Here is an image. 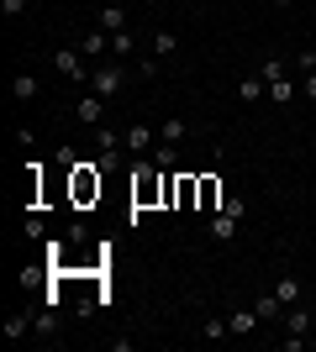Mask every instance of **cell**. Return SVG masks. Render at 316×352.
Here are the masks:
<instances>
[{"label":"cell","mask_w":316,"mask_h":352,"mask_svg":"<svg viewBox=\"0 0 316 352\" xmlns=\"http://www.w3.org/2000/svg\"><path fill=\"white\" fill-rule=\"evenodd\" d=\"M132 168H137V174H132V206H137V210L158 206V195L169 190V168H158V163H143V158H137Z\"/></svg>","instance_id":"1"},{"label":"cell","mask_w":316,"mask_h":352,"mask_svg":"<svg viewBox=\"0 0 316 352\" xmlns=\"http://www.w3.org/2000/svg\"><path fill=\"white\" fill-rule=\"evenodd\" d=\"M53 74H59V79H69V85H90L95 63L79 53V43H74V47H53Z\"/></svg>","instance_id":"2"},{"label":"cell","mask_w":316,"mask_h":352,"mask_svg":"<svg viewBox=\"0 0 316 352\" xmlns=\"http://www.w3.org/2000/svg\"><path fill=\"white\" fill-rule=\"evenodd\" d=\"M90 89H95V95H105V100H116L121 89H127V63H121V58H105V63H95V74H90Z\"/></svg>","instance_id":"3"},{"label":"cell","mask_w":316,"mask_h":352,"mask_svg":"<svg viewBox=\"0 0 316 352\" xmlns=\"http://www.w3.org/2000/svg\"><path fill=\"white\" fill-rule=\"evenodd\" d=\"M74 200H79V206L101 200V163H79V168H74Z\"/></svg>","instance_id":"4"},{"label":"cell","mask_w":316,"mask_h":352,"mask_svg":"<svg viewBox=\"0 0 316 352\" xmlns=\"http://www.w3.org/2000/svg\"><path fill=\"white\" fill-rule=\"evenodd\" d=\"M79 53H85V58L90 63H105V53H111V32H85V37H79Z\"/></svg>","instance_id":"5"},{"label":"cell","mask_w":316,"mask_h":352,"mask_svg":"<svg viewBox=\"0 0 316 352\" xmlns=\"http://www.w3.org/2000/svg\"><path fill=\"white\" fill-rule=\"evenodd\" d=\"M74 116L85 121V126H101V121H105V95H95V89H90V95H79Z\"/></svg>","instance_id":"6"},{"label":"cell","mask_w":316,"mask_h":352,"mask_svg":"<svg viewBox=\"0 0 316 352\" xmlns=\"http://www.w3.org/2000/svg\"><path fill=\"white\" fill-rule=\"evenodd\" d=\"M127 153H132V158H143V153H153V147H158V132H153V126H127Z\"/></svg>","instance_id":"7"},{"label":"cell","mask_w":316,"mask_h":352,"mask_svg":"<svg viewBox=\"0 0 316 352\" xmlns=\"http://www.w3.org/2000/svg\"><path fill=\"white\" fill-rule=\"evenodd\" d=\"M274 294H280V305H301L306 300V289H301V279H295V274H280V284H274Z\"/></svg>","instance_id":"8"},{"label":"cell","mask_w":316,"mask_h":352,"mask_svg":"<svg viewBox=\"0 0 316 352\" xmlns=\"http://www.w3.org/2000/svg\"><path fill=\"white\" fill-rule=\"evenodd\" d=\"M95 27H101V32H127V11L111 0V6H101V11H95Z\"/></svg>","instance_id":"9"},{"label":"cell","mask_w":316,"mask_h":352,"mask_svg":"<svg viewBox=\"0 0 316 352\" xmlns=\"http://www.w3.org/2000/svg\"><path fill=\"white\" fill-rule=\"evenodd\" d=\"M111 58H121V63H132V58H137V37H132V27H127V32H111Z\"/></svg>","instance_id":"10"},{"label":"cell","mask_w":316,"mask_h":352,"mask_svg":"<svg viewBox=\"0 0 316 352\" xmlns=\"http://www.w3.org/2000/svg\"><path fill=\"white\" fill-rule=\"evenodd\" d=\"M227 326H232V337H248V331H258V310H253V305L232 310V316H227Z\"/></svg>","instance_id":"11"},{"label":"cell","mask_w":316,"mask_h":352,"mask_svg":"<svg viewBox=\"0 0 316 352\" xmlns=\"http://www.w3.org/2000/svg\"><path fill=\"white\" fill-rule=\"evenodd\" d=\"M264 89H269V85H264V74H242V79H238V100L242 105H258Z\"/></svg>","instance_id":"12"},{"label":"cell","mask_w":316,"mask_h":352,"mask_svg":"<svg viewBox=\"0 0 316 352\" xmlns=\"http://www.w3.org/2000/svg\"><path fill=\"white\" fill-rule=\"evenodd\" d=\"M253 310H258V321H280V316H285V305H280V294H274V289H264V294H258V300H253Z\"/></svg>","instance_id":"13"},{"label":"cell","mask_w":316,"mask_h":352,"mask_svg":"<svg viewBox=\"0 0 316 352\" xmlns=\"http://www.w3.org/2000/svg\"><path fill=\"white\" fill-rule=\"evenodd\" d=\"M90 132H95V147H101V153H121V147H127V137L111 132L105 121H101V126H90Z\"/></svg>","instance_id":"14"},{"label":"cell","mask_w":316,"mask_h":352,"mask_svg":"<svg viewBox=\"0 0 316 352\" xmlns=\"http://www.w3.org/2000/svg\"><path fill=\"white\" fill-rule=\"evenodd\" d=\"M211 236H216V242H232V236H238V216L216 210V216H211Z\"/></svg>","instance_id":"15"},{"label":"cell","mask_w":316,"mask_h":352,"mask_svg":"<svg viewBox=\"0 0 316 352\" xmlns=\"http://www.w3.org/2000/svg\"><path fill=\"white\" fill-rule=\"evenodd\" d=\"M148 53L169 58V53H180V37H174V32H153V37H148Z\"/></svg>","instance_id":"16"},{"label":"cell","mask_w":316,"mask_h":352,"mask_svg":"<svg viewBox=\"0 0 316 352\" xmlns=\"http://www.w3.org/2000/svg\"><path fill=\"white\" fill-rule=\"evenodd\" d=\"M285 331H290V337H306V331H311V316H306L301 305H290L285 310Z\"/></svg>","instance_id":"17"},{"label":"cell","mask_w":316,"mask_h":352,"mask_svg":"<svg viewBox=\"0 0 316 352\" xmlns=\"http://www.w3.org/2000/svg\"><path fill=\"white\" fill-rule=\"evenodd\" d=\"M200 337H206V342H227V337H232V326H227L222 316H206V321H200Z\"/></svg>","instance_id":"18"},{"label":"cell","mask_w":316,"mask_h":352,"mask_svg":"<svg viewBox=\"0 0 316 352\" xmlns=\"http://www.w3.org/2000/svg\"><path fill=\"white\" fill-rule=\"evenodd\" d=\"M200 206H206V210H222V184H216V179H200Z\"/></svg>","instance_id":"19"},{"label":"cell","mask_w":316,"mask_h":352,"mask_svg":"<svg viewBox=\"0 0 316 352\" xmlns=\"http://www.w3.org/2000/svg\"><path fill=\"white\" fill-rule=\"evenodd\" d=\"M11 95H16V100H37V79H32V74H16V79H11Z\"/></svg>","instance_id":"20"},{"label":"cell","mask_w":316,"mask_h":352,"mask_svg":"<svg viewBox=\"0 0 316 352\" xmlns=\"http://www.w3.org/2000/svg\"><path fill=\"white\" fill-rule=\"evenodd\" d=\"M269 100L274 105H290V100H295V85H290V79H274V85H269Z\"/></svg>","instance_id":"21"},{"label":"cell","mask_w":316,"mask_h":352,"mask_svg":"<svg viewBox=\"0 0 316 352\" xmlns=\"http://www.w3.org/2000/svg\"><path fill=\"white\" fill-rule=\"evenodd\" d=\"M174 153H180V142H164V137H158V147H153V163H158V168H169V163H174Z\"/></svg>","instance_id":"22"},{"label":"cell","mask_w":316,"mask_h":352,"mask_svg":"<svg viewBox=\"0 0 316 352\" xmlns=\"http://www.w3.org/2000/svg\"><path fill=\"white\" fill-rule=\"evenodd\" d=\"M258 74H264V85L285 79V58H264V63H258Z\"/></svg>","instance_id":"23"},{"label":"cell","mask_w":316,"mask_h":352,"mask_svg":"<svg viewBox=\"0 0 316 352\" xmlns=\"http://www.w3.org/2000/svg\"><path fill=\"white\" fill-rule=\"evenodd\" d=\"M137 74H143V79H158V53H143V58H137Z\"/></svg>","instance_id":"24"},{"label":"cell","mask_w":316,"mask_h":352,"mask_svg":"<svg viewBox=\"0 0 316 352\" xmlns=\"http://www.w3.org/2000/svg\"><path fill=\"white\" fill-rule=\"evenodd\" d=\"M158 137H164V142H185V121H164Z\"/></svg>","instance_id":"25"},{"label":"cell","mask_w":316,"mask_h":352,"mask_svg":"<svg viewBox=\"0 0 316 352\" xmlns=\"http://www.w3.org/2000/svg\"><path fill=\"white\" fill-rule=\"evenodd\" d=\"M27 6H32V0H0V16H6V21H16Z\"/></svg>","instance_id":"26"},{"label":"cell","mask_w":316,"mask_h":352,"mask_svg":"<svg viewBox=\"0 0 316 352\" xmlns=\"http://www.w3.org/2000/svg\"><path fill=\"white\" fill-rule=\"evenodd\" d=\"M27 326H32V321H27V316H6V337H11V342H16V337H21V331H27Z\"/></svg>","instance_id":"27"},{"label":"cell","mask_w":316,"mask_h":352,"mask_svg":"<svg viewBox=\"0 0 316 352\" xmlns=\"http://www.w3.org/2000/svg\"><path fill=\"white\" fill-rule=\"evenodd\" d=\"M295 69H301V74H316V47H301V58H295Z\"/></svg>","instance_id":"28"},{"label":"cell","mask_w":316,"mask_h":352,"mask_svg":"<svg viewBox=\"0 0 316 352\" xmlns=\"http://www.w3.org/2000/svg\"><path fill=\"white\" fill-rule=\"evenodd\" d=\"M301 89H306V100L316 105V74H301Z\"/></svg>","instance_id":"29"},{"label":"cell","mask_w":316,"mask_h":352,"mask_svg":"<svg viewBox=\"0 0 316 352\" xmlns=\"http://www.w3.org/2000/svg\"><path fill=\"white\" fill-rule=\"evenodd\" d=\"M269 6H280V11H290V6H295V0H269Z\"/></svg>","instance_id":"30"}]
</instances>
